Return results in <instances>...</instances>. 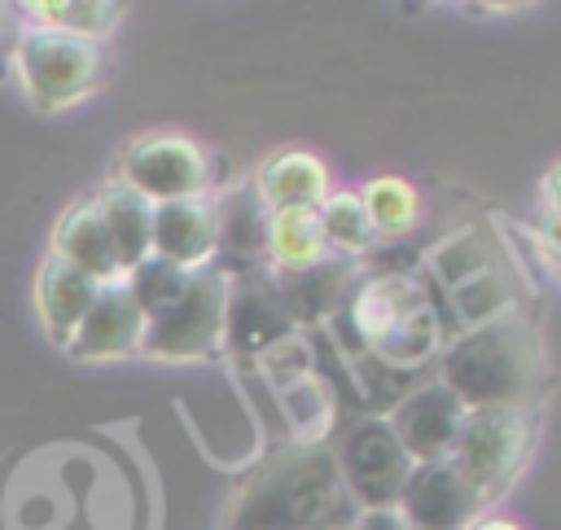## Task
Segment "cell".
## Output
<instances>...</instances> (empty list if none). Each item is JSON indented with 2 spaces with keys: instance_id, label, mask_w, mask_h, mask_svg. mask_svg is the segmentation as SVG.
I'll return each instance as SVG.
<instances>
[{
  "instance_id": "6da1fadb",
  "label": "cell",
  "mask_w": 561,
  "mask_h": 530,
  "mask_svg": "<svg viewBox=\"0 0 561 530\" xmlns=\"http://www.w3.org/2000/svg\"><path fill=\"white\" fill-rule=\"evenodd\" d=\"M346 499L333 464V447H285L267 456L228 499L224 530H316L329 521H346Z\"/></svg>"
},
{
  "instance_id": "7a4b0ae2",
  "label": "cell",
  "mask_w": 561,
  "mask_h": 530,
  "mask_svg": "<svg viewBox=\"0 0 561 530\" xmlns=\"http://www.w3.org/2000/svg\"><path fill=\"white\" fill-rule=\"evenodd\" d=\"M438 381L465 403V412L535 407L539 381H543V355L530 320L517 311L495 324L447 337L438 355Z\"/></svg>"
},
{
  "instance_id": "3957f363",
  "label": "cell",
  "mask_w": 561,
  "mask_h": 530,
  "mask_svg": "<svg viewBox=\"0 0 561 530\" xmlns=\"http://www.w3.org/2000/svg\"><path fill=\"white\" fill-rule=\"evenodd\" d=\"M224 315H228V276L219 267L188 272L180 298L145 320L140 355L162 364H202L224 350Z\"/></svg>"
},
{
  "instance_id": "277c9868",
  "label": "cell",
  "mask_w": 561,
  "mask_h": 530,
  "mask_svg": "<svg viewBox=\"0 0 561 530\" xmlns=\"http://www.w3.org/2000/svg\"><path fill=\"white\" fill-rule=\"evenodd\" d=\"M530 447H535V407H478L465 412L451 460L482 491L491 508L517 482Z\"/></svg>"
},
{
  "instance_id": "5b68a950",
  "label": "cell",
  "mask_w": 561,
  "mask_h": 530,
  "mask_svg": "<svg viewBox=\"0 0 561 530\" xmlns=\"http://www.w3.org/2000/svg\"><path fill=\"white\" fill-rule=\"evenodd\" d=\"M13 53H18L22 92L31 96L35 110H66V105L83 101L101 83V70H105L101 44L39 31V26L26 31Z\"/></svg>"
},
{
  "instance_id": "8992f818",
  "label": "cell",
  "mask_w": 561,
  "mask_h": 530,
  "mask_svg": "<svg viewBox=\"0 0 561 530\" xmlns=\"http://www.w3.org/2000/svg\"><path fill=\"white\" fill-rule=\"evenodd\" d=\"M333 464H337V482L346 499L359 512H390L412 473V460L399 447L390 420L373 412L346 429V438L333 447Z\"/></svg>"
},
{
  "instance_id": "52a82bcc",
  "label": "cell",
  "mask_w": 561,
  "mask_h": 530,
  "mask_svg": "<svg viewBox=\"0 0 561 530\" xmlns=\"http://www.w3.org/2000/svg\"><path fill=\"white\" fill-rule=\"evenodd\" d=\"M210 153L180 131H149L131 140L118 158V184L136 188L145 201H180L210 193Z\"/></svg>"
},
{
  "instance_id": "ba28073f",
  "label": "cell",
  "mask_w": 561,
  "mask_h": 530,
  "mask_svg": "<svg viewBox=\"0 0 561 530\" xmlns=\"http://www.w3.org/2000/svg\"><path fill=\"white\" fill-rule=\"evenodd\" d=\"M403 530H469L486 508L482 491L456 469V460L412 464L394 508Z\"/></svg>"
},
{
  "instance_id": "9c48e42d",
  "label": "cell",
  "mask_w": 561,
  "mask_h": 530,
  "mask_svg": "<svg viewBox=\"0 0 561 530\" xmlns=\"http://www.w3.org/2000/svg\"><path fill=\"white\" fill-rule=\"evenodd\" d=\"M399 447L408 451L412 464H430V460H451L460 425H465V403L438 381H421L412 385L390 412H386Z\"/></svg>"
},
{
  "instance_id": "30bf717a",
  "label": "cell",
  "mask_w": 561,
  "mask_h": 530,
  "mask_svg": "<svg viewBox=\"0 0 561 530\" xmlns=\"http://www.w3.org/2000/svg\"><path fill=\"white\" fill-rule=\"evenodd\" d=\"M285 333H294V320H289V311H285V302H280L267 267L228 276L224 350H232L237 359H259Z\"/></svg>"
},
{
  "instance_id": "8fae6325",
  "label": "cell",
  "mask_w": 561,
  "mask_h": 530,
  "mask_svg": "<svg viewBox=\"0 0 561 530\" xmlns=\"http://www.w3.org/2000/svg\"><path fill=\"white\" fill-rule=\"evenodd\" d=\"M145 342V315L140 307L131 302V293L123 289V280L114 285H101V293L92 298L88 315L75 324V333L66 337V350L75 359H92V364H105V359H127L136 355Z\"/></svg>"
},
{
  "instance_id": "7c38bea8",
  "label": "cell",
  "mask_w": 561,
  "mask_h": 530,
  "mask_svg": "<svg viewBox=\"0 0 561 530\" xmlns=\"http://www.w3.org/2000/svg\"><path fill=\"white\" fill-rule=\"evenodd\" d=\"M149 254L167 258L184 272L215 267V201H210V193L158 201L153 223H149Z\"/></svg>"
},
{
  "instance_id": "4fadbf2b",
  "label": "cell",
  "mask_w": 561,
  "mask_h": 530,
  "mask_svg": "<svg viewBox=\"0 0 561 530\" xmlns=\"http://www.w3.org/2000/svg\"><path fill=\"white\" fill-rule=\"evenodd\" d=\"M250 188L267 210H316L337 184L316 149H276L254 166Z\"/></svg>"
},
{
  "instance_id": "5bb4252c",
  "label": "cell",
  "mask_w": 561,
  "mask_h": 530,
  "mask_svg": "<svg viewBox=\"0 0 561 530\" xmlns=\"http://www.w3.org/2000/svg\"><path fill=\"white\" fill-rule=\"evenodd\" d=\"M215 267L224 276L259 272L263 267V241H267V206L250 184H237L228 193H215Z\"/></svg>"
},
{
  "instance_id": "9a60e30c",
  "label": "cell",
  "mask_w": 561,
  "mask_h": 530,
  "mask_svg": "<svg viewBox=\"0 0 561 530\" xmlns=\"http://www.w3.org/2000/svg\"><path fill=\"white\" fill-rule=\"evenodd\" d=\"M267 276H272V272H267ZM272 285H276V293H280V302H285L294 329H302V324H329V320L351 302V293H355V285H359V263L329 254L324 263H316V267H307V272L272 276Z\"/></svg>"
},
{
  "instance_id": "2e32d148",
  "label": "cell",
  "mask_w": 561,
  "mask_h": 530,
  "mask_svg": "<svg viewBox=\"0 0 561 530\" xmlns=\"http://www.w3.org/2000/svg\"><path fill=\"white\" fill-rule=\"evenodd\" d=\"M425 302H430V293H425L421 272H408V276L368 272V276H359V285H355V293L342 311L355 324V333L364 337V346H373L386 329H394L403 315H412Z\"/></svg>"
},
{
  "instance_id": "e0dca14e",
  "label": "cell",
  "mask_w": 561,
  "mask_h": 530,
  "mask_svg": "<svg viewBox=\"0 0 561 530\" xmlns=\"http://www.w3.org/2000/svg\"><path fill=\"white\" fill-rule=\"evenodd\" d=\"M96 293H101V280H92L88 272H79L75 263H66L57 254H48L39 276H35V307H39L44 329L57 342H66L75 333V324L88 315Z\"/></svg>"
},
{
  "instance_id": "ac0fdd59",
  "label": "cell",
  "mask_w": 561,
  "mask_h": 530,
  "mask_svg": "<svg viewBox=\"0 0 561 530\" xmlns=\"http://www.w3.org/2000/svg\"><path fill=\"white\" fill-rule=\"evenodd\" d=\"M48 254H57V258L75 263L79 272H88V276H92V280H101V285L123 280V267H118V258H114L110 232H105V223H101V215H96V201H92V197H88V201H79V206H70V210L61 215V223H57V232H53V250H48Z\"/></svg>"
},
{
  "instance_id": "d6986e66",
  "label": "cell",
  "mask_w": 561,
  "mask_h": 530,
  "mask_svg": "<svg viewBox=\"0 0 561 530\" xmlns=\"http://www.w3.org/2000/svg\"><path fill=\"white\" fill-rule=\"evenodd\" d=\"M447 337H451L447 320L434 311V302H425V307H416L412 315H403L394 329H386V333L368 346V355H373L377 364H386L390 372L412 377L421 364H434V359L443 355Z\"/></svg>"
},
{
  "instance_id": "ffe728a7",
  "label": "cell",
  "mask_w": 561,
  "mask_h": 530,
  "mask_svg": "<svg viewBox=\"0 0 561 530\" xmlns=\"http://www.w3.org/2000/svg\"><path fill=\"white\" fill-rule=\"evenodd\" d=\"M355 197H359V206H364V215H368V223H373V232H377V245H386V241H408L412 228H416L421 215H425L421 188H416L408 175H394V171L368 175V180L355 188Z\"/></svg>"
},
{
  "instance_id": "44dd1931",
  "label": "cell",
  "mask_w": 561,
  "mask_h": 530,
  "mask_svg": "<svg viewBox=\"0 0 561 530\" xmlns=\"http://www.w3.org/2000/svg\"><path fill=\"white\" fill-rule=\"evenodd\" d=\"M329 258L324 232L316 210H267V241H263V267L272 276H294Z\"/></svg>"
},
{
  "instance_id": "7402d4cb",
  "label": "cell",
  "mask_w": 561,
  "mask_h": 530,
  "mask_svg": "<svg viewBox=\"0 0 561 530\" xmlns=\"http://www.w3.org/2000/svg\"><path fill=\"white\" fill-rule=\"evenodd\" d=\"M96 215L110 232V245H114V258L123 272H131L140 258H149V223H153V201H145L136 188L127 184H105L96 197Z\"/></svg>"
},
{
  "instance_id": "603a6c76",
  "label": "cell",
  "mask_w": 561,
  "mask_h": 530,
  "mask_svg": "<svg viewBox=\"0 0 561 530\" xmlns=\"http://www.w3.org/2000/svg\"><path fill=\"white\" fill-rule=\"evenodd\" d=\"M517 280L508 276L504 263L478 272L473 280L447 289V307H451V320L456 329L451 333H465V329H482V324H495L504 315H517Z\"/></svg>"
},
{
  "instance_id": "cb8c5ba5",
  "label": "cell",
  "mask_w": 561,
  "mask_h": 530,
  "mask_svg": "<svg viewBox=\"0 0 561 530\" xmlns=\"http://www.w3.org/2000/svg\"><path fill=\"white\" fill-rule=\"evenodd\" d=\"M276 407H280V425L285 434L298 442V447H324L329 442V429L337 420V399L324 381V372L289 385L276 394Z\"/></svg>"
},
{
  "instance_id": "d4e9b609",
  "label": "cell",
  "mask_w": 561,
  "mask_h": 530,
  "mask_svg": "<svg viewBox=\"0 0 561 530\" xmlns=\"http://www.w3.org/2000/svg\"><path fill=\"white\" fill-rule=\"evenodd\" d=\"M316 219H320V232H324L329 254H337V258H368L377 250V232H373V223H368L355 188H333L316 206Z\"/></svg>"
},
{
  "instance_id": "484cf974",
  "label": "cell",
  "mask_w": 561,
  "mask_h": 530,
  "mask_svg": "<svg viewBox=\"0 0 561 530\" xmlns=\"http://www.w3.org/2000/svg\"><path fill=\"white\" fill-rule=\"evenodd\" d=\"M495 263H500V258H495V250H491V241H486L482 228H456V232H447V237L425 254V272H430L443 289H456V285L473 280L478 272H486V267H495Z\"/></svg>"
},
{
  "instance_id": "4316f807",
  "label": "cell",
  "mask_w": 561,
  "mask_h": 530,
  "mask_svg": "<svg viewBox=\"0 0 561 530\" xmlns=\"http://www.w3.org/2000/svg\"><path fill=\"white\" fill-rule=\"evenodd\" d=\"M26 13H35L39 31H57V35H75V39L101 44V35L114 31L123 9L118 4H101V0H35V4H26Z\"/></svg>"
},
{
  "instance_id": "83f0119b",
  "label": "cell",
  "mask_w": 561,
  "mask_h": 530,
  "mask_svg": "<svg viewBox=\"0 0 561 530\" xmlns=\"http://www.w3.org/2000/svg\"><path fill=\"white\" fill-rule=\"evenodd\" d=\"M254 368H259V377L267 381V390L280 394V390H289V385H298V381H307V377L320 372V364H316V342H311L302 329H294V333H285L280 342H272V346L254 359Z\"/></svg>"
},
{
  "instance_id": "f1b7e54d",
  "label": "cell",
  "mask_w": 561,
  "mask_h": 530,
  "mask_svg": "<svg viewBox=\"0 0 561 530\" xmlns=\"http://www.w3.org/2000/svg\"><path fill=\"white\" fill-rule=\"evenodd\" d=\"M184 280H188L184 267H175V263H167V258H153V254L140 258L131 272H123V289L131 293V302L140 307L145 320H153L158 311H167V307L180 298Z\"/></svg>"
},
{
  "instance_id": "f546056e",
  "label": "cell",
  "mask_w": 561,
  "mask_h": 530,
  "mask_svg": "<svg viewBox=\"0 0 561 530\" xmlns=\"http://www.w3.org/2000/svg\"><path fill=\"white\" fill-rule=\"evenodd\" d=\"M539 250L552 263V272L561 276V210L543 206V215H539Z\"/></svg>"
},
{
  "instance_id": "4dcf8cb0",
  "label": "cell",
  "mask_w": 561,
  "mask_h": 530,
  "mask_svg": "<svg viewBox=\"0 0 561 530\" xmlns=\"http://www.w3.org/2000/svg\"><path fill=\"white\" fill-rule=\"evenodd\" d=\"M351 530H403L394 512H359Z\"/></svg>"
},
{
  "instance_id": "1f68e13d",
  "label": "cell",
  "mask_w": 561,
  "mask_h": 530,
  "mask_svg": "<svg viewBox=\"0 0 561 530\" xmlns=\"http://www.w3.org/2000/svg\"><path fill=\"white\" fill-rule=\"evenodd\" d=\"M469 530H526L522 521H513V517H504V512H482Z\"/></svg>"
},
{
  "instance_id": "d6a6232c",
  "label": "cell",
  "mask_w": 561,
  "mask_h": 530,
  "mask_svg": "<svg viewBox=\"0 0 561 530\" xmlns=\"http://www.w3.org/2000/svg\"><path fill=\"white\" fill-rule=\"evenodd\" d=\"M543 206L548 210H561V166L548 171V180H543Z\"/></svg>"
},
{
  "instance_id": "836d02e7",
  "label": "cell",
  "mask_w": 561,
  "mask_h": 530,
  "mask_svg": "<svg viewBox=\"0 0 561 530\" xmlns=\"http://www.w3.org/2000/svg\"><path fill=\"white\" fill-rule=\"evenodd\" d=\"M355 526V517H346V521H329V526H316V530H351Z\"/></svg>"
},
{
  "instance_id": "e575fe53",
  "label": "cell",
  "mask_w": 561,
  "mask_h": 530,
  "mask_svg": "<svg viewBox=\"0 0 561 530\" xmlns=\"http://www.w3.org/2000/svg\"><path fill=\"white\" fill-rule=\"evenodd\" d=\"M0 48H4V18H0Z\"/></svg>"
}]
</instances>
